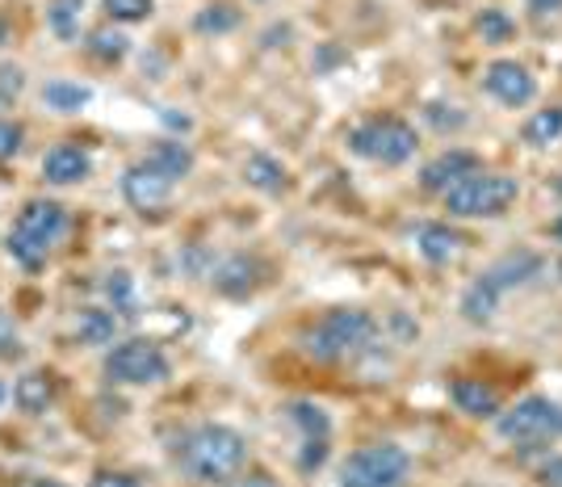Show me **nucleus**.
<instances>
[{
  "label": "nucleus",
  "mask_w": 562,
  "mask_h": 487,
  "mask_svg": "<svg viewBox=\"0 0 562 487\" xmlns=\"http://www.w3.org/2000/svg\"><path fill=\"white\" fill-rule=\"evenodd\" d=\"M285 421L294 424L303 437H332V416H328V408H319L311 399H290V403H285Z\"/></svg>",
  "instance_id": "26"
},
{
  "label": "nucleus",
  "mask_w": 562,
  "mask_h": 487,
  "mask_svg": "<svg viewBox=\"0 0 562 487\" xmlns=\"http://www.w3.org/2000/svg\"><path fill=\"white\" fill-rule=\"evenodd\" d=\"M424 123L437 130V134H458L470 123V114L454 101H429L424 105Z\"/></svg>",
  "instance_id": "31"
},
{
  "label": "nucleus",
  "mask_w": 562,
  "mask_h": 487,
  "mask_svg": "<svg viewBox=\"0 0 562 487\" xmlns=\"http://www.w3.org/2000/svg\"><path fill=\"white\" fill-rule=\"evenodd\" d=\"M4 395H9V390H4V383H0V403H4Z\"/></svg>",
  "instance_id": "44"
},
{
  "label": "nucleus",
  "mask_w": 562,
  "mask_h": 487,
  "mask_svg": "<svg viewBox=\"0 0 562 487\" xmlns=\"http://www.w3.org/2000/svg\"><path fill=\"white\" fill-rule=\"evenodd\" d=\"M173 462L181 466V475L193 484L222 487L231 484L244 466L252 462L248 437L231 424H197L177 437L173 446Z\"/></svg>",
  "instance_id": "1"
},
{
  "label": "nucleus",
  "mask_w": 562,
  "mask_h": 487,
  "mask_svg": "<svg viewBox=\"0 0 562 487\" xmlns=\"http://www.w3.org/2000/svg\"><path fill=\"white\" fill-rule=\"evenodd\" d=\"M344 143H348L353 156L382 164V168H404L420 152V134L399 114H378V118L357 123V127L344 134Z\"/></svg>",
  "instance_id": "3"
},
{
  "label": "nucleus",
  "mask_w": 562,
  "mask_h": 487,
  "mask_svg": "<svg viewBox=\"0 0 562 487\" xmlns=\"http://www.w3.org/2000/svg\"><path fill=\"white\" fill-rule=\"evenodd\" d=\"M101 370H105V379H110L114 387H159V383H168L173 361H168V354L159 349L156 341L130 336V341L110 345Z\"/></svg>",
  "instance_id": "5"
},
{
  "label": "nucleus",
  "mask_w": 562,
  "mask_h": 487,
  "mask_svg": "<svg viewBox=\"0 0 562 487\" xmlns=\"http://www.w3.org/2000/svg\"><path fill=\"white\" fill-rule=\"evenodd\" d=\"M449 399L458 412H467L470 421H496L503 412V399L500 390L483 379H454L449 383Z\"/></svg>",
  "instance_id": "15"
},
{
  "label": "nucleus",
  "mask_w": 562,
  "mask_h": 487,
  "mask_svg": "<svg viewBox=\"0 0 562 487\" xmlns=\"http://www.w3.org/2000/svg\"><path fill=\"white\" fill-rule=\"evenodd\" d=\"M22 93H26V72L17 64H0V101L13 105Z\"/></svg>",
  "instance_id": "34"
},
{
  "label": "nucleus",
  "mask_w": 562,
  "mask_h": 487,
  "mask_svg": "<svg viewBox=\"0 0 562 487\" xmlns=\"http://www.w3.org/2000/svg\"><path fill=\"white\" fill-rule=\"evenodd\" d=\"M80 13H85V0H51L47 4V26L60 42H72L80 34Z\"/></svg>",
  "instance_id": "30"
},
{
  "label": "nucleus",
  "mask_w": 562,
  "mask_h": 487,
  "mask_svg": "<svg viewBox=\"0 0 562 487\" xmlns=\"http://www.w3.org/2000/svg\"><path fill=\"white\" fill-rule=\"evenodd\" d=\"M537 487H562V454H550L537 466Z\"/></svg>",
  "instance_id": "37"
},
{
  "label": "nucleus",
  "mask_w": 562,
  "mask_h": 487,
  "mask_svg": "<svg viewBox=\"0 0 562 487\" xmlns=\"http://www.w3.org/2000/svg\"><path fill=\"white\" fill-rule=\"evenodd\" d=\"M474 34L487 42V47H503L516 38V22L508 9H478L474 13Z\"/></svg>",
  "instance_id": "27"
},
{
  "label": "nucleus",
  "mask_w": 562,
  "mask_h": 487,
  "mask_svg": "<svg viewBox=\"0 0 562 487\" xmlns=\"http://www.w3.org/2000/svg\"><path fill=\"white\" fill-rule=\"evenodd\" d=\"M521 139L529 148H550L562 139V105H546V110H533L521 127Z\"/></svg>",
  "instance_id": "25"
},
{
  "label": "nucleus",
  "mask_w": 562,
  "mask_h": 487,
  "mask_svg": "<svg viewBox=\"0 0 562 487\" xmlns=\"http://www.w3.org/2000/svg\"><path fill=\"white\" fill-rule=\"evenodd\" d=\"M328 454H332V437H303V446H298V454H294V466H298L303 475H319Z\"/></svg>",
  "instance_id": "32"
},
{
  "label": "nucleus",
  "mask_w": 562,
  "mask_h": 487,
  "mask_svg": "<svg viewBox=\"0 0 562 487\" xmlns=\"http://www.w3.org/2000/svg\"><path fill=\"white\" fill-rule=\"evenodd\" d=\"M26 487H67V484H60V479H30Z\"/></svg>",
  "instance_id": "41"
},
{
  "label": "nucleus",
  "mask_w": 562,
  "mask_h": 487,
  "mask_svg": "<svg viewBox=\"0 0 562 487\" xmlns=\"http://www.w3.org/2000/svg\"><path fill=\"white\" fill-rule=\"evenodd\" d=\"M378 320L361 307H336L328 311L319 324H311L303 332V354L323 366H336V361H353L361 354L378 349Z\"/></svg>",
  "instance_id": "2"
},
{
  "label": "nucleus",
  "mask_w": 562,
  "mask_h": 487,
  "mask_svg": "<svg viewBox=\"0 0 562 487\" xmlns=\"http://www.w3.org/2000/svg\"><path fill=\"white\" fill-rule=\"evenodd\" d=\"M341 487H407L411 484V454L395 441L357 446L341 462Z\"/></svg>",
  "instance_id": "6"
},
{
  "label": "nucleus",
  "mask_w": 562,
  "mask_h": 487,
  "mask_svg": "<svg viewBox=\"0 0 562 487\" xmlns=\"http://www.w3.org/2000/svg\"><path fill=\"white\" fill-rule=\"evenodd\" d=\"M546 269H550V265H546L541 253L521 248V253L500 257L491 269H483V278H487L500 294H508V291H525V286H533V282H541V278H546Z\"/></svg>",
  "instance_id": "13"
},
{
  "label": "nucleus",
  "mask_w": 562,
  "mask_h": 487,
  "mask_svg": "<svg viewBox=\"0 0 562 487\" xmlns=\"http://www.w3.org/2000/svg\"><path fill=\"white\" fill-rule=\"evenodd\" d=\"M483 93L508 110H521L537 98V76L516 60H491L483 67Z\"/></svg>",
  "instance_id": "8"
},
{
  "label": "nucleus",
  "mask_w": 562,
  "mask_h": 487,
  "mask_svg": "<svg viewBox=\"0 0 562 487\" xmlns=\"http://www.w3.org/2000/svg\"><path fill=\"white\" fill-rule=\"evenodd\" d=\"M13 228L34 235V240L47 244V248H55L63 235H67V228H72V215H67V206L55 202V197H30V202L17 210V223H13Z\"/></svg>",
  "instance_id": "11"
},
{
  "label": "nucleus",
  "mask_w": 562,
  "mask_h": 487,
  "mask_svg": "<svg viewBox=\"0 0 562 487\" xmlns=\"http://www.w3.org/2000/svg\"><path fill=\"white\" fill-rule=\"evenodd\" d=\"M13 403H17V412H26V416H42V412L55 403V374H47V370H26V374L13 383Z\"/></svg>",
  "instance_id": "19"
},
{
  "label": "nucleus",
  "mask_w": 562,
  "mask_h": 487,
  "mask_svg": "<svg viewBox=\"0 0 562 487\" xmlns=\"http://www.w3.org/2000/svg\"><path fill=\"white\" fill-rule=\"evenodd\" d=\"M89 487H143L130 471H97Z\"/></svg>",
  "instance_id": "38"
},
{
  "label": "nucleus",
  "mask_w": 562,
  "mask_h": 487,
  "mask_svg": "<svg viewBox=\"0 0 562 487\" xmlns=\"http://www.w3.org/2000/svg\"><path fill=\"white\" fill-rule=\"evenodd\" d=\"M440 197L454 219H503L516 206L521 185H516V177H503V172H474Z\"/></svg>",
  "instance_id": "4"
},
{
  "label": "nucleus",
  "mask_w": 562,
  "mask_h": 487,
  "mask_svg": "<svg viewBox=\"0 0 562 487\" xmlns=\"http://www.w3.org/2000/svg\"><path fill=\"white\" fill-rule=\"evenodd\" d=\"M26 143V127L13 123V118H0V161H13Z\"/></svg>",
  "instance_id": "35"
},
{
  "label": "nucleus",
  "mask_w": 562,
  "mask_h": 487,
  "mask_svg": "<svg viewBox=\"0 0 562 487\" xmlns=\"http://www.w3.org/2000/svg\"><path fill=\"white\" fill-rule=\"evenodd\" d=\"M474 172H483L478 152H470V148H445V152H437L433 161L420 168V190H429V194H449L458 181H467Z\"/></svg>",
  "instance_id": "10"
},
{
  "label": "nucleus",
  "mask_w": 562,
  "mask_h": 487,
  "mask_svg": "<svg viewBox=\"0 0 562 487\" xmlns=\"http://www.w3.org/2000/svg\"><path fill=\"white\" fill-rule=\"evenodd\" d=\"M4 253L17 260L22 269H30V273H38V269L47 265V257H51V248H47V244H38L34 235H26V231H17V228L4 235Z\"/></svg>",
  "instance_id": "29"
},
{
  "label": "nucleus",
  "mask_w": 562,
  "mask_h": 487,
  "mask_svg": "<svg viewBox=\"0 0 562 487\" xmlns=\"http://www.w3.org/2000/svg\"><path fill=\"white\" fill-rule=\"evenodd\" d=\"M550 235H554V240H559V244H562V215H559V219H554V223H550Z\"/></svg>",
  "instance_id": "42"
},
{
  "label": "nucleus",
  "mask_w": 562,
  "mask_h": 487,
  "mask_svg": "<svg viewBox=\"0 0 562 487\" xmlns=\"http://www.w3.org/2000/svg\"><path fill=\"white\" fill-rule=\"evenodd\" d=\"M85 51L101 60V64H123L126 55H130V38L123 30H114V26H101V30L89 34V42H85Z\"/></svg>",
  "instance_id": "28"
},
{
  "label": "nucleus",
  "mask_w": 562,
  "mask_h": 487,
  "mask_svg": "<svg viewBox=\"0 0 562 487\" xmlns=\"http://www.w3.org/2000/svg\"><path fill=\"white\" fill-rule=\"evenodd\" d=\"M260 282H265V265L248 253H231V257L215 260V269H210V286L222 298H248L260 291Z\"/></svg>",
  "instance_id": "12"
},
{
  "label": "nucleus",
  "mask_w": 562,
  "mask_h": 487,
  "mask_svg": "<svg viewBox=\"0 0 562 487\" xmlns=\"http://www.w3.org/2000/svg\"><path fill=\"white\" fill-rule=\"evenodd\" d=\"M89 101H93L89 85H76V80H63V76L42 85V105L55 110V114H80Z\"/></svg>",
  "instance_id": "24"
},
{
  "label": "nucleus",
  "mask_w": 562,
  "mask_h": 487,
  "mask_svg": "<svg viewBox=\"0 0 562 487\" xmlns=\"http://www.w3.org/2000/svg\"><path fill=\"white\" fill-rule=\"evenodd\" d=\"M159 118H164V123H168L173 130H189V127H193V123H189V114H173V110H164Z\"/></svg>",
  "instance_id": "40"
},
{
  "label": "nucleus",
  "mask_w": 562,
  "mask_h": 487,
  "mask_svg": "<svg viewBox=\"0 0 562 487\" xmlns=\"http://www.w3.org/2000/svg\"><path fill=\"white\" fill-rule=\"evenodd\" d=\"M462 248H467V235L458 228H449V223H424L416 231V253L429 265H445V260L458 257Z\"/></svg>",
  "instance_id": "18"
},
{
  "label": "nucleus",
  "mask_w": 562,
  "mask_h": 487,
  "mask_svg": "<svg viewBox=\"0 0 562 487\" xmlns=\"http://www.w3.org/2000/svg\"><path fill=\"white\" fill-rule=\"evenodd\" d=\"M156 9V0H105L110 22H148Z\"/></svg>",
  "instance_id": "33"
},
{
  "label": "nucleus",
  "mask_w": 562,
  "mask_h": 487,
  "mask_svg": "<svg viewBox=\"0 0 562 487\" xmlns=\"http://www.w3.org/2000/svg\"><path fill=\"white\" fill-rule=\"evenodd\" d=\"M143 161L152 164L156 172H164L173 185H181L189 172H193L197 156H193V148H189L181 134H168V139H156V143H152V152H148Z\"/></svg>",
  "instance_id": "16"
},
{
  "label": "nucleus",
  "mask_w": 562,
  "mask_h": 487,
  "mask_svg": "<svg viewBox=\"0 0 562 487\" xmlns=\"http://www.w3.org/2000/svg\"><path fill=\"white\" fill-rule=\"evenodd\" d=\"M550 190H554V197H562V172L554 177V181H550Z\"/></svg>",
  "instance_id": "43"
},
{
  "label": "nucleus",
  "mask_w": 562,
  "mask_h": 487,
  "mask_svg": "<svg viewBox=\"0 0 562 487\" xmlns=\"http://www.w3.org/2000/svg\"><path fill=\"white\" fill-rule=\"evenodd\" d=\"M240 22H244V13L231 0H210V4H202L193 13V30L202 38H227V34L240 30Z\"/></svg>",
  "instance_id": "22"
},
{
  "label": "nucleus",
  "mask_w": 562,
  "mask_h": 487,
  "mask_svg": "<svg viewBox=\"0 0 562 487\" xmlns=\"http://www.w3.org/2000/svg\"><path fill=\"white\" fill-rule=\"evenodd\" d=\"M222 487H281L278 479H273V475H269V471H260V466H244V471H240V475H235V479H231V484H222Z\"/></svg>",
  "instance_id": "36"
},
{
  "label": "nucleus",
  "mask_w": 562,
  "mask_h": 487,
  "mask_svg": "<svg viewBox=\"0 0 562 487\" xmlns=\"http://www.w3.org/2000/svg\"><path fill=\"white\" fill-rule=\"evenodd\" d=\"M118 332H123V316H114L110 307H80V311H76V336H80V345H89V349H110V345H118Z\"/></svg>",
  "instance_id": "17"
},
{
  "label": "nucleus",
  "mask_w": 562,
  "mask_h": 487,
  "mask_svg": "<svg viewBox=\"0 0 562 487\" xmlns=\"http://www.w3.org/2000/svg\"><path fill=\"white\" fill-rule=\"evenodd\" d=\"M101 298H105L110 311L123 316V320H135V316H139V291H135V278H130L126 269L101 273Z\"/></svg>",
  "instance_id": "23"
},
{
  "label": "nucleus",
  "mask_w": 562,
  "mask_h": 487,
  "mask_svg": "<svg viewBox=\"0 0 562 487\" xmlns=\"http://www.w3.org/2000/svg\"><path fill=\"white\" fill-rule=\"evenodd\" d=\"M173 194H177V185H173L164 172H156L148 161H135L123 172L126 206L139 210V215H156V210H164V206L173 202Z\"/></svg>",
  "instance_id": "9"
},
{
  "label": "nucleus",
  "mask_w": 562,
  "mask_h": 487,
  "mask_svg": "<svg viewBox=\"0 0 562 487\" xmlns=\"http://www.w3.org/2000/svg\"><path fill=\"white\" fill-rule=\"evenodd\" d=\"M496 433L512 446H550L562 437V408L550 395H525L496 416Z\"/></svg>",
  "instance_id": "7"
},
{
  "label": "nucleus",
  "mask_w": 562,
  "mask_h": 487,
  "mask_svg": "<svg viewBox=\"0 0 562 487\" xmlns=\"http://www.w3.org/2000/svg\"><path fill=\"white\" fill-rule=\"evenodd\" d=\"M500 298L503 294L478 273L474 282H470L467 291H462V303H458V311H462V320L470 324H491L496 320V311H500Z\"/></svg>",
  "instance_id": "21"
},
{
  "label": "nucleus",
  "mask_w": 562,
  "mask_h": 487,
  "mask_svg": "<svg viewBox=\"0 0 562 487\" xmlns=\"http://www.w3.org/2000/svg\"><path fill=\"white\" fill-rule=\"evenodd\" d=\"M42 177L47 185H85L93 177V156L80 148V143H55L47 156H42Z\"/></svg>",
  "instance_id": "14"
},
{
  "label": "nucleus",
  "mask_w": 562,
  "mask_h": 487,
  "mask_svg": "<svg viewBox=\"0 0 562 487\" xmlns=\"http://www.w3.org/2000/svg\"><path fill=\"white\" fill-rule=\"evenodd\" d=\"M525 9H529L533 17H541V22H546V17H559L562 0H525Z\"/></svg>",
  "instance_id": "39"
},
{
  "label": "nucleus",
  "mask_w": 562,
  "mask_h": 487,
  "mask_svg": "<svg viewBox=\"0 0 562 487\" xmlns=\"http://www.w3.org/2000/svg\"><path fill=\"white\" fill-rule=\"evenodd\" d=\"M244 181H248L252 190H260V194L278 197L290 190V172H285V164L278 156H269V152H252L248 161H244Z\"/></svg>",
  "instance_id": "20"
}]
</instances>
